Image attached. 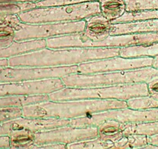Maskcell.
I'll return each instance as SVG.
<instances>
[{
  "label": "cell",
  "instance_id": "1",
  "mask_svg": "<svg viewBox=\"0 0 158 149\" xmlns=\"http://www.w3.org/2000/svg\"><path fill=\"white\" fill-rule=\"evenodd\" d=\"M120 48H42L9 58V66L55 68L118 56Z\"/></svg>",
  "mask_w": 158,
  "mask_h": 149
},
{
  "label": "cell",
  "instance_id": "2",
  "mask_svg": "<svg viewBox=\"0 0 158 149\" xmlns=\"http://www.w3.org/2000/svg\"><path fill=\"white\" fill-rule=\"evenodd\" d=\"M127 101L81 99L64 101L48 100L22 107V117L71 120L112 109L127 108Z\"/></svg>",
  "mask_w": 158,
  "mask_h": 149
},
{
  "label": "cell",
  "instance_id": "3",
  "mask_svg": "<svg viewBox=\"0 0 158 149\" xmlns=\"http://www.w3.org/2000/svg\"><path fill=\"white\" fill-rule=\"evenodd\" d=\"M156 75H158V69L148 66L136 69L93 74L73 73L62 77L61 80L65 87L92 88L130 83H147Z\"/></svg>",
  "mask_w": 158,
  "mask_h": 149
},
{
  "label": "cell",
  "instance_id": "4",
  "mask_svg": "<svg viewBox=\"0 0 158 149\" xmlns=\"http://www.w3.org/2000/svg\"><path fill=\"white\" fill-rule=\"evenodd\" d=\"M47 48H123L148 45L158 42V32L110 35L101 41H90L81 33H71L46 39Z\"/></svg>",
  "mask_w": 158,
  "mask_h": 149
},
{
  "label": "cell",
  "instance_id": "5",
  "mask_svg": "<svg viewBox=\"0 0 158 149\" xmlns=\"http://www.w3.org/2000/svg\"><path fill=\"white\" fill-rule=\"evenodd\" d=\"M146 83H130L116 86L92 88L64 87L48 94L50 100L64 101L81 99L127 100L131 98L148 96Z\"/></svg>",
  "mask_w": 158,
  "mask_h": 149
},
{
  "label": "cell",
  "instance_id": "6",
  "mask_svg": "<svg viewBox=\"0 0 158 149\" xmlns=\"http://www.w3.org/2000/svg\"><path fill=\"white\" fill-rule=\"evenodd\" d=\"M100 13L99 1L70 5L37 7L18 13L21 22L26 23H62L85 19Z\"/></svg>",
  "mask_w": 158,
  "mask_h": 149
},
{
  "label": "cell",
  "instance_id": "7",
  "mask_svg": "<svg viewBox=\"0 0 158 149\" xmlns=\"http://www.w3.org/2000/svg\"><path fill=\"white\" fill-rule=\"evenodd\" d=\"M4 23L15 29V41L48 39L54 36L81 33L84 30L85 20L62 23H26L21 22L18 14H8Z\"/></svg>",
  "mask_w": 158,
  "mask_h": 149
},
{
  "label": "cell",
  "instance_id": "8",
  "mask_svg": "<svg viewBox=\"0 0 158 149\" xmlns=\"http://www.w3.org/2000/svg\"><path fill=\"white\" fill-rule=\"evenodd\" d=\"M109 120L136 124L155 122L158 121V108L134 109L127 107L108 109L82 117L70 120V125L74 127H97L103 121Z\"/></svg>",
  "mask_w": 158,
  "mask_h": 149
},
{
  "label": "cell",
  "instance_id": "9",
  "mask_svg": "<svg viewBox=\"0 0 158 149\" xmlns=\"http://www.w3.org/2000/svg\"><path fill=\"white\" fill-rule=\"evenodd\" d=\"M153 59V57H123L121 56L98 59L77 65V73L93 74L136 69L152 66Z\"/></svg>",
  "mask_w": 158,
  "mask_h": 149
},
{
  "label": "cell",
  "instance_id": "10",
  "mask_svg": "<svg viewBox=\"0 0 158 149\" xmlns=\"http://www.w3.org/2000/svg\"><path fill=\"white\" fill-rule=\"evenodd\" d=\"M97 137L96 127H74L71 125L58 127L51 130L34 133L35 145L50 143L68 144Z\"/></svg>",
  "mask_w": 158,
  "mask_h": 149
},
{
  "label": "cell",
  "instance_id": "11",
  "mask_svg": "<svg viewBox=\"0 0 158 149\" xmlns=\"http://www.w3.org/2000/svg\"><path fill=\"white\" fill-rule=\"evenodd\" d=\"M64 87L65 86L60 78L0 83V97L8 96L44 95Z\"/></svg>",
  "mask_w": 158,
  "mask_h": 149
},
{
  "label": "cell",
  "instance_id": "12",
  "mask_svg": "<svg viewBox=\"0 0 158 149\" xmlns=\"http://www.w3.org/2000/svg\"><path fill=\"white\" fill-rule=\"evenodd\" d=\"M68 125H70V120L19 117L0 124V136H9L15 130H27L36 133Z\"/></svg>",
  "mask_w": 158,
  "mask_h": 149
},
{
  "label": "cell",
  "instance_id": "13",
  "mask_svg": "<svg viewBox=\"0 0 158 149\" xmlns=\"http://www.w3.org/2000/svg\"><path fill=\"white\" fill-rule=\"evenodd\" d=\"M136 124V123L121 122L114 120L103 121L96 127L97 138L114 143L123 137L134 134Z\"/></svg>",
  "mask_w": 158,
  "mask_h": 149
},
{
  "label": "cell",
  "instance_id": "14",
  "mask_svg": "<svg viewBox=\"0 0 158 149\" xmlns=\"http://www.w3.org/2000/svg\"><path fill=\"white\" fill-rule=\"evenodd\" d=\"M82 33L90 41H101L110 36L112 23L100 13L86 18Z\"/></svg>",
  "mask_w": 158,
  "mask_h": 149
},
{
  "label": "cell",
  "instance_id": "15",
  "mask_svg": "<svg viewBox=\"0 0 158 149\" xmlns=\"http://www.w3.org/2000/svg\"><path fill=\"white\" fill-rule=\"evenodd\" d=\"M158 32V19L112 23L110 35Z\"/></svg>",
  "mask_w": 158,
  "mask_h": 149
},
{
  "label": "cell",
  "instance_id": "16",
  "mask_svg": "<svg viewBox=\"0 0 158 149\" xmlns=\"http://www.w3.org/2000/svg\"><path fill=\"white\" fill-rule=\"evenodd\" d=\"M45 48H47L45 39L15 41L7 48H0V58H10L11 57Z\"/></svg>",
  "mask_w": 158,
  "mask_h": 149
},
{
  "label": "cell",
  "instance_id": "17",
  "mask_svg": "<svg viewBox=\"0 0 158 149\" xmlns=\"http://www.w3.org/2000/svg\"><path fill=\"white\" fill-rule=\"evenodd\" d=\"M48 94L33 96H8L0 97V109L11 107H23L27 105L49 100Z\"/></svg>",
  "mask_w": 158,
  "mask_h": 149
},
{
  "label": "cell",
  "instance_id": "18",
  "mask_svg": "<svg viewBox=\"0 0 158 149\" xmlns=\"http://www.w3.org/2000/svg\"><path fill=\"white\" fill-rule=\"evenodd\" d=\"M100 14L112 21L122 16L126 12L124 0H100Z\"/></svg>",
  "mask_w": 158,
  "mask_h": 149
},
{
  "label": "cell",
  "instance_id": "19",
  "mask_svg": "<svg viewBox=\"0 0 158 149\" xmlns=\"http://www.w3.org/2000/svg\"><path fill=\"white\" fill-rule=\"evenodd\" d=\"M158 55V42L148 45L123 47L119 48V54L123 57H154Z\"/></svg>",
  "mask_w": 158,
  "mask_h": 149
},
{
  "label": "cell",
  "instance_id": "20",
  "mask_svg": "<svg viewBox=\"0 0 158 149\" xmlns=\"http://www.w3.org/2000/svg\"><path fill=\"white\" fill-rule=\"evenodd\" d=\"M10 148L31 149L35 144L34 132L27 130H19L12 132L9 135Z\"/></svg>",
  "mask_w": 158,
  "mask_h": 149
},
{
  "label": "cell",
  "instance_id": "21",
  "mask_svg": "<svg viewBox=\"0 0 158 149\" xmlns=\"http://www.w3.org/2000/svg\"><path fill=\"white\" fill-rule=\"evenodd\" d=\"M148 143V136L141 134H131L115 141L112 148H142Z\"/></svg>",
  "mask_w": 158,
  "mask_h": 149
},
{
  "label": "cell",
  "instance_id": "22",
  "mask_svg": "<svg viewBox=\"0 0 158 149\" xmlns=\"http://www.w3.org/2000/svg\"><path fill=\"white\" fill-rule=\"evenodd\" d=\"M150 19H158V9L156 10H145L139 12H125L122 16L114 20L111 21L112 23H119L133 22V21L146 20Z\"/></svg>",
  "mask_w": 158,
  "mask_h": 149
},
{
  "label": "cell",
  "instance_id": "23",
  "mask_svg": "<svg viewBox=\"0 0 158 149\" xmlns=\"http://www.w3.org/2000/svg\"><path fill=\"white\" fill-rule=\"evenodd\" d=\"M113 142L108 141H103L98 138L92 139L84 140L77 142L70 143L67 144V148L69 149H98V148H112Z\"/></svg>",
  "mask_w": 158,
  "mask_h": 149
},
{
  "label": "cell",
  "instance_id": "24",
  "mask_svg": "<svg viewBox=\"0 0 158 149\" xmlns=\"http://www.w3.org/2000/svg\"><path fill=\"white\" fill-rule=\"evenodd\" d=\"M126 12H139L158 9V0H124Z\"/></svg>",
  "mask_w": 158,
  "mask_h": 149
},
{
  "label": "cell",
  "instance_id": "25",
  "mask_svg": "<svg viewBox=\"0 0 158 149\" xmlns=\"http://www.w3.org/2000/svg\"><path fill=\"white\" fill-rule=\"evenodd\" d=\"M127 106L130 109H145L150 108H158V100L150 96L131 98L127 100Z\"/></svg>",
  "mask_w": 158,
  "mask_h": 149
},
{
  "label": "cell",
  "instance_id": "26",
  "mask_svg": "<svg viewBox=\"0 0 158 149\" xmlns=\"http://www.w3.org/2000/svg\"><path fill=\"white\" fill-rule=\"evenodd\" d=\"M34 8L33 2L0 3V14H18L23 11Z\"/></svg>",
  "mask_w": 158,
  "mask_h": 149
},
{
  "label": "cell",
  "instance_id": "27",
  "mask_svg": "<svg viewBox=\"0 0 158 149\" xmlns=\"http://www.w3.org/2000/svg\"><path fill=\"white\" fill-rule=\"evenodd\" d=\"M15 42V29L9 24H0V48H7Z\"/></svg>",
  "mask_w": 158,
  "mask_h": 149
},
{
  "label": "cell",
  "instance_id": "28",
  "mask_svg": "<svg viewBox=\"0 0 158 149\" xmlns=\"http://www.w3.org/2000/svg\"><path fill=\"white\" fill-rule=\"evenodd\" d=\"M93 1H100V0H40L37 2H33V3H34L35 8H37V7L52 6L83 3V2H93Z\"/></svg>",
  "mask_w": 158,
  "mask_h": 149
},
{
  "label": "cell",
  "instance_id": "29",
  "mask_svg": "<svg viewBox=\"0 0 158 149\" xmlns=\"http://www.w3.org/2000/svg\"><path fill=\"white\" fill-rule=\"evenodd\" d=\"M134 134H141L147 136L158 134V121L136 124Z\"/></svg>",
  "mask_w": 158,
  "mask_h": 149
},
{
  "label": "cell",
  "instance_id": "30",
  "mask_svg": "<svg viewBox=\"0 0 158 149\" xmlns=\"http://www.w3.org/2000/svg\"><path fill=\"white\" fill-rule=\"evenodd\" d=\"M22 117V107L0 109V124Z\"/></svg>",
  "mask_w": 158,
  "mask_h": 149
},
{
  "label": "cell",
  "instance_id": "31",
  "mask_svg": "<svg viewBox=\"0 0 158 149\" xmlns=\"http://www.w3.org/2000/svg\"><path fill=\"white\" fill-rule=\"evenodd\" d=\"M147 84L149 96L158 100V75L152 78Z\"/></svg>",
  "mask_w": 158,
  "mask_h": 149
},
{
  "label": "cell",
  "instance_id": "32",
  "mask_svg": "<svg viewBox=\"0 0 158 149\" xmlns=\"http://www.w3.org/2000/svg\"><path fill=\"white\" fill-rule=\"evenodd\" d=\"M31 148H45V149H64L67 148V144L61 143H50V144H44L41 145H35L33 144Z\"/></svg>",
  "mask_w": 158,
  "mask_h": 149
},
{
  "label": "cell",
  "instance_id": "33",
  "mask_svg": "<svg viewBox=\"0 0 158 149\" xmlns=\"http://www.w3.org/2000/svg\"><path fill=\"white\" fill-rule=\"evenodd\" d=\"M0 148H10L9 136H0Z\"/></svg>",
  "mask_w": 158,
  "mask_h": 149
},
{
  "label": "cell",
  "instance_id": "34",
  "mask_svg": "<svg viewBox=\"0 0 158 149\" xmlns=\"http://www.w3.org/2000/svg\"><path fill=\"white\" fill-rule=\"evenodd\" d=\"M148 143L158 146V134L148 136Z\"/></svg>",
  "mask_w": 158,
  "mask_h": 149
},
{
  "label": "cell",
  "instance_id": "35",
  "mask_svg": "<svg viewBox=\"0 0 158 149\" xmlns=\"http://www.w3.org/2000/svg\"><path fill=\"white\" fill-rule=\"evenodd\" d=\"M9 66V58H0V67Z\"/></svg>",
  "mask_w": 158,
  "mask_h": 149
},
{
  "label": "cell",
  "instance_id": "36",
  "mask_svg": "<svg viewBox=\"0 0 158 149\" xmlns=\"http://www.w3.org/2000/svg\"><path fill=\"white\" fill-rule=\"evenodd\" d=\"M152 67L158 69V55L154 56L153 59V63H152Z\"/></svg>",
  "mask_w": 158,
  "mask_h": 149
},
{
  "label": "cell",
  "instance_id": "37",
  "mask_svg": "<svg viewBox=\"0 0 158 149\" xmlns=\"http://www.w3.org/2000/svg\"><path fill=\"white\" fill-rule=\"evenodd\" d=\"M6 15H8V14H0V24L3 23L4 21H5Z\"/></svg>",
  "mask_w": 158,
  "mask_h": 149
}]
</instances>
